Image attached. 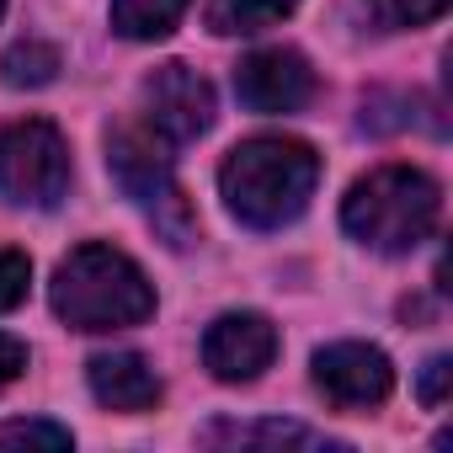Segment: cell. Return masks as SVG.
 <instances>
[{
  "label": "cell",
  "mask_w": 453,
  "mask_h": 453,
  "mask_svg": "<svg viewBox=\"0 0 453 453\" xmlns=\"http://www.w3.org/2000/svg\"><path fill=\"white\" fill-rule=\"evenodd\" d=\"M320 181V155L304 139L288 134H257L230 150V160L219 165V192L241 224L251 230H283L294 224Z\"/></svg>",
  "instance_id": "cell-1"
},
{
  "label": "cell",
  "mask_w": 453,
  "mask_h": 453,
  "mask_svg": "<svg viewBox=\"0 0 453 453\" xmlns=\"http://www.w3.org/2000/svg\"><path fill=\"white\" fill-rule=\"evenodd\" d=\"M49 304L75 331H123V326H144L155 315V288L134 257L91 241L59 262V273L49 283Z\"/></svg>",
  "instance_id": "cell-2"
},
{
  "label": "cell",
  "mask_w": 453,
  "mask_h": 453,
  "mask_svg": "<svg viewBox=\"0 0 453 453\" xmlns=\"http://www.w3.org/2000/svg\"><path fill=\"white\" fill-rule=\"evenodd\" d=\"M442 213V187L416 171V165H379L363 181H352L347 203H342V230L384 257H405L416 251Z\"/></svg>",
  "instance_id": "cell-3"
},
{
  "label": "cell",
  "mask_w": 453,
  "mask_h": 453,
  "mask_svg": "<svg viewBox=\"0 0 453 453\" xmlns=\"http://www.w3.org/2000/svg\"><path fill=\"white\" fill-rule=\"evenodd\" d=\"M107 171L123 187V197L155 224V235L171 251L192 246V235H197L192 203H187V192L176 181L171 144L150 123H118V128H107Z\"/></svg>",
  "instance_id": "cell-4"
},
{
  "label": "cell",
  "mask_w": 453,
  "mask_h": 453,
  "mask_svg": "<svg viewBox=\"0 0 453 453\" xmlns=\"http://www.w3.org/2000/svg\"><path fill=\"white\" fill-rule=\"evenodd\" d=\"M70 192V144L49 118L0 128V197L17 208H54Z\"/></svg>",
  "instance_id": "cell-5"
},
{
  "label": "cell",
  "mask_w": 453,
  "mask_h": 453,
  "mask_svg": "<svg viewBox=\"0 0 453 453\" xmlns=\"http://www.w3.org/2000/svg\"><path fill=\"white\" fill-rule=\"evenodd\" d=\"M144 123L171 144H192L213 128V86L192 70V65H160L150 81H144Z\"/></svg>",
  "instance_id": "cell-6"
},
{
  "label": "cell",
  "mask_w": 453,
  "mask_h": 453,
  "mask_svg": "<svg viewBox=\"0 0 453 453\" xmlns=\"http://www.w3.org/2000/svg\"><path fill=\"white\" fill-rule=\"evenodd\" d=\"M315 389L336 411H368V405H384L389 400L395 368L368 342H331V347L315 352Z\"/></svg>",
  "instance_id": "cell-7"
},
{
  "label": "cell",
  "mask_w": 453,
  "mask_h": 453,
  "mask_svg": "<svg viewBox=\"0 0 453 453\" xmlns=\"http://www.w3.org/2000/svg\"><path fill=\"white\" fill-rule=\"evenodd\" d=\"M278 357V326L257 310H230L219 315L203 336V363L224 384H251L273 368Z\"/></svg>",
  "instance_id": "cell-8"
},
{
  "label": "cell",
  "mask_w": 453,
  "mask_h": 453,
  "mask_svg": "<svg viewBox=\"0 0 453 453\" xmlns=\"http://www.w3.org/2000/svg\"><path fill=\"white\" fill-rule=\"evenodd\" d=\"M235 96L251 112H299L315 96V70L299 49H257L235 65Z\"/></svg>",
  "instance_id": "cell-9"
},
{
  "label": "cell",
  "mask_w": 453,
  "mask_h": 453,
  "mask_svg": "<svg viewBox=\"0 0 453 453\" xmlns=\"http://www.w3.org/2000/svg\"><path fill=\"white\" fill-rule=\"evenodd\" d=\"M86 379L107 411H150L160 400V379L139 352H96L86 363Z\"/></svg>",
  "instance_id": "cell-10"
},
{
  "label": "cell",
  "mask_w": 453,
  "mask_h": 453,
  "mask_svg": "<svg viewBox=\"0 0 453 453\" xmlns=\"http://www.w3.org/2000/svg\"><path fill=\"white\" fill-rule=\"evenodd\" d=\"M208 442H283V448H347L315 426H299V421H219L203 432Z\"/></svg>",
  "instance_id": "cell-11"
},
{
  "label": "cell",
  "mask_w": 453,
  "mask_h": 453,
  "mask_svg": "<svg viewBox=\"0 0 453 453\" xmlns=\"http://www.w3.org/2000/svg\"><path fill=\"white\" fill-rule=\"evenodd\" d=\"M294 12H299V0H208V27L219 38H241V33L278 27Z\"/></svg>",
  "instance_id": "cell-12"
},
{
  "label": "cell",
  "mask_w": 453,
  "mask_h": 453,
  "mask_svg": "<svg viewBox=\"0 0 453 453\" xmlns=\"http://www.w3.org/2000/svg\"><path fill=\"white\" fill-rule=\"evenodd\" d=\"M187 6L192 0H112V33H123L134 43H155L181 22Z\"/></svg>",
  "instance_id": "cell-13"
},
{
  "label": "cell",
  "mask_w": 453,
  "mask_h": 453,
  "mask_svg": "<svg viewBox=\"0 0 453 453\" xmlns=\"http://www.w3.org/2000/svg\"><path fill=\"white\" fill-rule=\"evenodd\" d=\"M59 70H65V59H59V49L43 43V38H22V43L6 49V59H0V75H6V86H17V91H22V86L38 91V86H49Z\"/></svg>",
  "instance_id": "cell-14"
},
{
  "label": "cell",
  "mask_w": 453,
  "mask_h": 453,
  "mask_svg": "<svg viewBox=\"0 0 453 453\" xmlns=\"http://www.w3.org/2000/svg\"><path fill=\"white\" fill-rule=\"evenodd\" d=\"M368 12L384 27H426L448 12V0H368Z\"/></svg>",
  "instance_id": "cell-15"
},
{
  "label": "cell",
  "mask_w": 453,
  "mask_h": 453,
  "mask_svg": "<svg viewBox=\"0 0 453 453\" xmlns=\"http://www.w3.org/2000/svg\"><path fill=\"white\" fill-rule=\"evenodd\" d=\"M27 283H33V262L22 251H6L0 246V315L17 310L27 299Z\"/></svg>",
  "instance_id": "cell-16"
},
{
  "label": "cell",
  "mask_w": 453,
  "mask_h": 453,
  "mask_svg": "<svg viewBox=\"0 0 453 453\" xmlns=\"http://www.w3.org/2000/svg\"><path fill=\"white\" fill-rule=\"evenodd\" d=\"M17 442L70 448V426H54V421H6V426H0V448H17Z\"/></svg>",
  "instance_id": "cell-17"
},
{
  "label": "cell",
  "mask_w": 453,
  "mask_h": 453,
  "mask_svg": "<svg viewBox=\"0 0 453 453\" xmlns=\"http://www.w3.org/2000/svg\"><path fill=\"white\" fill-rule=\"evenodd\" d=\"M448 379H453V363H448V357H432V363H426V373H421V400H426L432 411L442 405V395H448Z\"/></svg>",
  "instance_id": "cell-18"
},
{
  "label": "cell",
  "mask_w": 453,
  "mask_h": 453,
  "mask_svg": "<svg viewBox=\"0 0 453 453\" xmlns=\"http://www.w3.org/2000/svg\"><path fill=\"white\" fill-rule=\"evenodd\" d=\"M22 368H27V347H22L17 336L0 331V389L17 384V379H22Z\"/></svg>",
  "instance_id": "cell-19"
},
{
  "label": "cell",
  "mask_w": 453,
  "mask_h": 453,
  "mask_svg": "<svg viewBox=\"0 0 453 453\" xmlns=\"http://www.w3.org/2000/svg\"><path fill=\"white\" fill-rule=\"evenodd\" d=\"M0 17H6V0H0Z\"/></svg>",
  "instance_id": "cell-20"
}]
</instances>
